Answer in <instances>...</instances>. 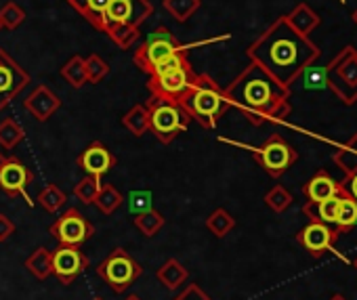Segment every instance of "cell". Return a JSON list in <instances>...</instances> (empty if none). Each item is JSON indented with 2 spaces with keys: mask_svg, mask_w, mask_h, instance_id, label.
I'll list each match as a JSON object with an SVG mask.
<instances>
[{
  "mask_svg": "<svg viewBox=\"0 0 357 300\" xmlns=\"http://www.w3.org/2000/svg\"><path fill=\"white\" fill-rule=\"evenodd\" d=\"M246 55L290 88L321 57V51L311 38L296 34L282 15L246 49Z\"/></svg>",
  "mask_w": 357,
  "mask_h": 300,
  "instance_id": "6da1fadb",
  "label": "cell"
},
{
  "mask_svg": "<svg viewBox=\"0 0 357 300\" xmlns=\"http://www.w3.org/2000/svg\"><path fill=\"white\" fill-rule=\"evenodd\" d=\"M223 93L229 105L238 107L255 126L267 122H286L292 111L290 88L280 84L271 74L252 61L231 84L223 88Z\"/></svg>",
  "mask_w": 357,
  "mask_h": 300,
  "instance_id": "7a4b0ae2",
  "label": "cell"
},
{
  "mask_svg": "<svg viewBox=\"0 0 357 300\" xmlns=\"http://www.w3.org/2000/svg\"><path fill=\"white\" fill-rule=\"evenodd\" d=\"M192 120H196L204 128H215L223 113L231 107L223 88L208 76V74H198L190 90L178 101Z\"/></svg>",
  "mask_w": 357,
  "mask_h": 300,
  "instance_id": "3957f363",
  "label": "cell"
},
{
  "mask_svg": "<svg viewBox=\"0 0 357 300\" xmlns=\"http://www.w3.org/2000/svg\"><path fill=\"white\" fill-rule=\"evenodd\" d=\"M147 113H149V132L160 143H172L183 130H188L192 118L190 113L178 105L176 101L153 97L145 103Z\"/></svg>",
  "mask_w": 357,
  "mask_h": 300,
  "instance_id": "277c9868",
  "label": "cell"
},
{
  "mask_svg": "<svg viewBox=\"0 0 357 300\" xmlns=\"http://www.w3.org/2000/svg\"><path fill=\"white\" fill-rule=\"evenodd\" d=\"M326 86L344 103H357V49L344 47L326 68Z\"/></svg>",
  "mask_w": 357,
  "mask_h": 300,
  "instance_id": "5b68a950",
  "label": "cell"
},
{
  "mask_svg": "<svg viewBox=\"0 0 357 300\" xmlns=\"http://www.w3.org/2000/svg\"><path fill=\"white\" fill-rule=\"evenodd\" d=\"M97 275L116 292L122 294L126 292L141 275H143V267L124 250V248H116L112 250L97 267Z\"/></svg>",
  "mask_w": 357,
  "mask_h": 300,
  "instance_id": "8992f818",
  "label": "cell"
},
{
  "mask_svg": "<svg viewBox=\"0 0 357 300\" xmlns=\"http://www.w3.org/2000/svg\"><path fill=\"white\" fill-rule=\"evenodd\" d=\"M181 51H190V47H183L181 42L176 40V36H174L168 28L160 26V28H155V30L147 36V40L135 51L132 61L137 63V68H141V72L149 74L160 61L172 57L174 53H181Z\"/></svg>",
  "mask_w": 357,
  "mask_h": 300,
  "instance_id": "52a82bcc",
  "label": "cell"
},
{
  "mask_svg": "<svg viewBox=\"0 0 357 300\" xmlns=\"http://www.w3.org/2000/svg\"><path fill=\"white\" fill-rule=\"evenodd\" d=\"M252 154H255V160L261 164V168L273 179L288 173L298 160L296 149L280 134H271L261 147L252 149Z\"/></svg>",
  "mask_w": 357,
  "mask_h": 300,
  "instance_id": "ba28073f",
  "label": "cell"
},
{
  "mask_svg": "<svg viewBox=\"0 0 357 300\" xmlns=\"http://www.w3.org/2000/svg\"><path fill=\"white\" fill-rule=\"evenodd\" d=\"M49 233L63 246H82L95 235V225L78 208H70L53 221Z\"/></svg>",
  "mask_w": 357,
  "mask_h": 300,
  "instance_id": "9c48e42d",
  "label": "cell"
},
{
  "mask_svg": "<svg viewBox=\"0 0 357 300\" xmlns=\"http://www.w3.org/2000/svg\"><path fill=\"white\" fill-rule=\"evenodd\" d=\"M196 72L192 68V63H185L181 68H176L168 74L162 76H149L147 80V90L153 97H162V99H170V101H181L183 95L190 90V86L196 80Z\"/></svg>",
  "mask_w": 357,
  "mask_h": 300,
  "instance_id": "30bf717a",
  "label": "cell"
},
{
  "mask_svg": "<svg viewBox=\"0 0 357 300\" xmlns=\"http://www.w3.org/2000/svg\"><path fill=\"white\" fill-rule=\"evenodd\" d=\"M28 84L30 74L7 51L0 49V109H5Z\"/></svg>",
  "mask_w": 357,
  "mask_h": 300,
  "instance_id": "8fae6325",
  "label": "cell"
},
{
  "mask_svg": "<svg viewBox=\"0 0 357 300\" xmlns=\"http://www.w3.org/2000/svg\"><path fill=\"white\" fill-rule=\"evenodd\" d=\"M51 265H53V275L70 285L74 283L89 267V258L84 252H80V246H63L59 244L51 252Z\"/></svg>",
  "mask_w": 357,
  "mask_h": 300,
  "instance_id": "7c38bea8",
  "label": "cell"
},
{
  "mask_svg": "<svg viewBox=\"0 0 357 300\" xmlns=\"http://www.w3.org/2000/svg\"><path fill=\"white\" fill-rule=\"evenodd\" d=\"M34 175L32 171L20 162L17 158H7V162L0 168V191L7 194L9 198H24L28 200L30 206H34V202L28 198V187L32 185Z\"/></svg>",
  "mask_w": 357,
  "mask_h": 300,
  "instance_id": "4fadbf2b",
  "label": "cell"
},
{
  "mask_svg": "<svg viewBox=\"0 0 357 300\" xmlns=\"http://www.w3.org/2000/svg\"><path fill=\"white\" fill-rule=\"evenodd\" d=\"M340 233L330 227V225H324V223H315V221H309V225L305 229H301V233L296 235V242L315 258H319L321 254L326 252H332L336 242H338Z\"/></svg>",
  "mask_w": 357,
  "mask_h": 300,
  "instance_id": "5bb4252c",
  "label": "cell"
},
{
  "mask_svg": "<svg viewBox=\"0 0 357 300\" xmlns=\"http://www.w3.org/2000/svg\"><path fill=\"white\" fill-rule=\"evenodd\" d=\"M153 15V5L149 0H109L105 19L114 24H132L141 26L147 17Z\"/></svg>",
  "mask_w": 357,
  "mask_h": 300,
  "instance_id": "9a60e30c",
  "label": "cell"
},
{
  "mask_svg": "<svg viewBox=\"0 0 357 300\" xmlns=\"http://www.w3.org/2000/svg\"><path fill=\"white\" fill-rule=\"evenodd\" d=\"M116 162H118L116 156L99 141H93L91 145H86L82 149V154L78 156V166L84 171V175L99 177V179L107 175L116 166Z\"/></svg>",
  "mask_w": 357,
  "mask_h": 300,
  "instance_id": "2e32d148",
  "label": "cell"
},
{
  "mask_svg": "<svg viewBox=\"0 0 357 300\" xmlns=\"http://www.w3.org/2000/svg\"><path fill=\"white\" fill-rule=\"evenodd\" d=\"M24 107H26L38 122H47L49 118H53V113L59 111L61 99H59L47 84H38V86L26 97Z\"/></svg>",
  "mask_w": 357,
  "mask_h": 300,
  "instance_id": "e0dca14e",
  "label": "cell"
},
{
  "mask_svg": "<svg viewBox=\"0 0 357 300\" xmlns=\"http://www.w3.org/2000/svg\"><path fill=\"white\" fill-rule=\"evenodd\" d=\"M303 194H305L307 202H319V200L338 196L340 194V181L330 177V173L319 171L307 181V185L303 187Z\"/></svg>",
  "mask_w": 357,
  "mask_h": 300,
  "instance_id": "ac0fdd59",
  "label": "cell"
},
{
  "mask_svg": "<svg viewBox=\"0 0 357 300\" xmlns=\"http://www.w3.org/2000/svg\"><path fill=\"white\" fill-rule=\"evenodd\" d=\"M284 17H286L288 26H290L296 34L307 36V38H309V34H313V30H317L319 24H321V17H319L309 5H305V3L296 5V7H294L288 15H284Z\"/></svg>",
  "mask_w": 357,
  "mask_h": 300,
  "instance_id": "d6986e66",
  "label": "cell"
},
{
  "mask_svg": "<svg viewBox=\"0 0 357 300\" xmlns=\"http://www.w3.org/2000/svg\"><path fill=\"white\" fill-rule=\"evenodd\" d=\"M338 202H340V194L319 200V202H307L303 206V212L309 221L315 223H324L336 229V212H338Z\"/></svg>",
  "mask_w": 357,
  "mask_h": 300,
  "instance_id": "ffe728a7",
  "label": "cell"
},
{
  "mask_svg": "<svg viewBox=\"0 0 357 300\" xmlns=\"http://www.w3.org/2000/svg\"><path fill=\"white\" fill-rule=\"evenodd\" d=\"M155 277H158V281H160L164 287L176 290L178 285H183V283L188 281L190 271H188L181 262H178L176 258H168V260L158 269Z\"/></svg>",
  "mask_w": 357,
  "mask_h": 300,
  "instance_id": "44dd1931",
  "label": "cell"
},
{
  "mask_svg": "<svg viewBox=\"0 0 357 300\" xmlns=\"http://www.w3.org/2000/svg\"><path fill=\"white\" fill-rule=\"evenodd\" d=\"M334 164L336 168L349 177L357 171V132L342 145L336 147V152H334Z\"/></svg>",
  "mask_w": 357,
  "mask_h": 300,
  "instance_id": "7402d4cb",
  "label": "cell"
},
{
  "mask_svg": "<svg viewBox=\"0 0 357 300\" xmlns=\"http://www.w3.org/2000/svg\"><path fill=\"white\" fill-rule=\"evenodd\" d=\"M355 227H357V202L340 191V202H338V212H336V231L342 235V233L353 231Z\"/></svg>",
  "mask_w": 357,
  "mask_h": 300,
  "instance_id": "603a6c76",
  "label": "cell"
},
{
  "mask_svg": "<svg viewBox=\"0 0 357 300\" xmlns=\"http://www.w3.org/2000/svg\"><path fill=\"white\" fill-rule=\"evenodd\" d=\"M103 34H107L120 49H130L141 36L137 26H132V24H114V22H107Z\"/></svg>",
  "mask_w": 357,
  "mask_h": 300,
  "instance_id": "cb8c5ba5",
  "label": "cell"
},
{
  "mask_svg": "<svg viewBox=\"0 0 357 300\" xmlns=\"http://www.w3.org/2000/svg\"><path fill=\"white\" fill-rule=\"evenodd\" d=\"M122 124L128 132H132L135 136H143L145 132H149V113H147V107L145 103H139V105H132L124 118H122Z\"/></svg>",
  "mask_w": 357,
  "mask_h": 300,
  "instance_id": "d4e9b609",
  "label": "cell"
},
{
  "mask_svg": "<svg viewBox=\"0 0 357 300\" xmlns=\"http://www.w3.org/2000/svg\"><path fill=\"white\" fill-rule=\"evenodd\" d=\"M26 269L36 277V279H47L53 273V265H51V250L45 246H38L28 258H26Z\"/></svg>",
  "mask_w": 357,
  "mask_h": 300,
  "instance_id": "484cf974",
  "label": "cell"
},
{
  "mask_svg": "<svg viewBox=\"0 0 357 300\" xmlns=\"http://www.w3.org/2000/svg\"><path fill=\"white\" fill-rule=\"evenodd\" d=\"M132 225L137 227V231H139L143 237H153V235L164 227V216H162L158 210L149 208V210H145V212L135 214Z\"/></svg>",
  "mask_w": 357,
  "mask_h": 300,
  "instance_id": "4316f807",
  "label": "cell"
},
{
  "mask_svg": "<svg viewBox=\"0 0 357 300\" xmlns=\"http://www.w3.org/2000/svg\"><path fill=\"white\" fill-rule=\"evenodd\" d=\"M61 78L74 86V88H82L89 80H86V65H84V59L80 55H74L70 57V61L61 68Z\"/></svg>",
  "mask_w": 357,
  "mask_h": 300,
  "instance_id": "83f0119b",
  "label": "cell"
},
{
  "mask_svg": "<svg viewBox=\"0 0 357 300\" xmlns=\"http://www.w3.org/2000/svg\"><path fill=\"white\" fill-rule=\"evenodd\" d=\"M122 202H124V196L114 185H101V191L95 200V206L101 214L109 216L122 206Z\"/></svg>",
  "mask_w": 357,
  "mask_h": 300,
  "instance_id": "f1b7e54d",
  "label": "cell"
},
{
  "mask_svg": "<svg viewBox=\"0 0 357 300\" xmlns=\"http://www.w3.org/2000/svg\"><path fill=\"white\" fill-rule=\"evenodd\" d=\"M66 200H68V198H66L63 189H61L59 185H55V183L43 187V191H40L38 198H36V202H38L47 212H51V214L59 212V210L66 206Z\"/></svg>",
  "mask_w": 357,
  "mask_h": 300,
  "instance_id": "f546056e",
  "label": "cell"
},
{
  "mask_svg": "<svg viewBox=\"0 0 357 300\" xmlns=\"http://www.w3.org/2000/svg\"><path fill=\"white\" fill-rule=\"evenodd\" d=\"M22 141H24V128L13 118H5L0 122V147L11 152Z\"/></svg>",
  "mask_w": 357,
  "mask_h": 300,
  "instance_id": "4dcf8cb0",
  "label": "cell"
},
{
  "mask_svg": "<svg viewBox=\"0 0 357 300\" xmlns=\"http://www.w3.org/2000/svg\"><path fill=\"white\" fill-rule=\"evenodd\" d=\"M234 227H236V219H234L225 208H217V210L206 219V229H208L215 237H225Z\"/></svg>",
  "mask_w": 357,
  "mask_h": 300,
  "instance_id": "1f68e13d",
  "label": "cell"
},
{
  "mask_svg": "<svg viewBox=\"0 0 357 300\" xmlns=\"http://www.w3.org/2000/svg\"><path fill=\"white\" fill-rule=\"evenodd\" d=\"M162 5L170 13V17L183 24L200 9V0H164Z\"/></svg>",
  "mask_w": 357,
  "mask_h": 300,
  "instance_id": "d6a6232c",
  "label": "cell"
},
{
  "mask_svg": "<svg viewBox=\"0 0 357 300\" xmlns=\"http://www.w3.org/2000/svg\"><path fill=\"white\" fill-rule=\"evenodd\" d=\"M101 179L99 177H91V175H86L76 187H74V196L82 202V204H86V206H91V204H95V200H97V196H99V191H101Z\"/></svg>",
  "mask_w": 357,
  "mask_h": 300,
  "instance_id": "836d02e7",
  "label": "cell"
},
{
  "mask_svg": "<svg viewBox=\"0 0 357 300\" xmlns=\"http://www.w3.org/2000/svg\"><path fill=\"white\" fill-rule=\"evenodd\" d=\"M265 204L273 210V212H286L290 206H292V194L286 189V187H282V185H275V187H271L267 194H265Z\"/></svg>",
  "mask_w": 357,
  "mask_h": 300,
  "instance_id": "e575fe53",
  "label": "cell"
},
{
  "mask_svg": "<svg viewBox=\"0 0 357 300\" xmlns=\"http://www.w3.org/2000/svg\"><path fill=\"white\" fill-rule=\"evenodd\" d=\"M24 22H26V11L17 3H13V0L5 3L3 9H0V24H3V28L17 30Z\"/></svg>",
  "mask_w": 357,
  "mask_h": 300,
  "instance_id": "d590c367",
  "label": "cell"
},
{
  "mask_svg": "<svg viewBox=\"0 0 357 300\" xmlns=\"http://www.w3.org/2000/svg\"><path fill=\"white\" fill-rule=\"evenodd\" d=\"M107 7H109V0H89V11H86L84 19L93 28H97L99 32H103L105 26H107V19H105Z\"/></svg>",
  "mask_w": 357,
  "mask_h": 300,
  "instance_id": "8d00e7d4",
  "label": "cell"
},
{
  "mask_svg": "<svg viewBox=\"0 0 357 300\" xmlns=\"http://www.w3.org/2000/svg\"><path fill=\"white\" fill-rule=\"evenodd\" d=\"M84 65H86V80L91 84H99L109 74V63L99 55H89L84 59Z\"/></svg>",
  "mask_w": 357,
  "mask_h": 300,
  "instance_id": "74e56055",
  "label": "cell"
},
{
  "mask_svg": "<svg viewBox=\"0 0 357 300\" xmlns=\"http://www.w3.org/2000/svg\"><path fill=\"white\" fill-rule=\"evenodd\" d=\"M151 202H153L151 191H132L130 194V212L132 214L145 212L151 208Z\"/></svg>",
  "mask_w": 357,
  "mask_h": 300,
  "instance_id": "f35d334b",
  "label": "cell"
},
{
  "mask_svg": "<svg viewBox=\"0 0 357 300\" xmlns=\"http://www.w3.org/2000/svg\"><path fill=\"white\" fill-rule=\"evenodd\" d=\"M172 300H213V298H211L200 285L192 283V285H188L178 296H174Z\"/></svg>",
  "mask_w": 357,
  "mask_h": 300,
  "instance_id": "ab89813d",
  "label": "cell"
},
{
  "mask_svg": "<svg viewBox=\"0 0 357 300\" xmlns=\"http://www.w3.org/2000/svg\"><path fill=\"white\" fill-rule=\"evenodd\" d=\"M340 191L347 194L349 198H353V200L357 202V171L340 181Z\"/></svg>",
  "mask_w": 357,
  "mask_h": 300,
  "instance_id": "60d3db41",
  "label": "cell"
},
{
  "mask_svg": "<svg viewBox=\"0 0 357 300\" xmlns=\"http://www.w3.org/2000/svg\"><path fill=\"white\" fill-rule=\"evenodd\" d=\"M13 233H15V223L7 214H0V244L7 242Z\"/></svg>",
  "mask_w": 357,
  "mask_h": 300,
  "instance_id": "b9f144b4",
  "label": "cell"
},
{
  "mask_svg": "<svg viewBox=\"0 0 357 300\" xmlns=\"http://www.w3.org/2000/svg\"><path fill=\"white\" fill-rule=\"evenodd\" d=\"M66 3H68L72 9H76L82 17H84L86 11H89V0H66Z\"/></svg>",
  "mask_w": 357,
  "mask_h": 300,
  "instance_id": "7bdbcfd3",
  "label": "cell"
},
{
  "mask_svg": "<svg viewBox=\"0 0 357 300\" xmlns=\"http://www.w3.org/2000/svg\"><path fill=\"white\" fill-rule=\"evenodd\" d=\"M7 162V156L3 154V152H0V168H3V164Z\"/></svg>",
  "mask_w": 357,
  "mask_h": 300,
  "instance_id": "ee69618b",
  "label": "cell"
},
{
  "mask_svg": "<svg viewBox=\"0 0 357 300\" xmlns=\"http://www.w3.org/2000/svg\"><path fill=\"white\" fill-rule=\"evenodd\" d=\"M330 300H347V298H344V296H340V294H334V296H332Z\"/></svg>",
  "mask_w": 357,
  "mask_h": 300,
  "instance_id": "f6af8a7d",
  "label": "cell"
},
{
  "mask_svg": "<svg viewBox=\"0 0 357 300\" xmlns=\"http://www.w3.org/2000/svg\"><path fill=\"white\" fill-rule=\"evenodd\" d=\"M351 17H353V22H355V26H357V9L353 11V15H351Z\"/></svg>",
  "mask_w": 357,
  "mask_h": 300,
  "instance_id": "bcb514c9",
  "label": "cell"
},
{
  "mask_svg": "<svg viewBox=\"0 0 357 300\" xmlns=\"http://www.w3.org/2000/svg\"><path fill=\"white\" fill-rule=\"evenodd\" d=\"M126 300H141V298H139V296H135V294H132V296H128V298H126Z\"/></svg>",
  "mask_w": 357,
  "mask_h": 300,
  "instance_id": "7dc6e473",
  "label": "cell"
},
{
  "mask_svg": "<svg viewBox=\"0 0 357 300\" xmlns=\"http://www.w3.org/2000/svg\"><path fill=\"white\" fill-rule=\"evenodd\" d=\"M93 300H105V298H101V296H97V298H93Z\"/></svg>",
  "mask_w": 357,
  "mask_h": 300,
  "instance_id": "c3c4849f",
  "label": "cell"
},
{
  "mask_svg": "<svg viewBox=\"0 0 357 300\" xmlns=\"http://www.w3.org/2000/svg\"><path fill=\"white\" fill-rule=\"evenodd\" d=\"M353 265H355V269H357V258H355V260H353Z\"/></svg>",
  "mask_w": 357,
  "mask_h": 300,
  "instance_id": "681fc988",
  "label": "cell"
},
{
  "mask_svg": "<svg viewBox=\"0 0 357 300\" xmlns=\"http://www.w3.org/2000/svg\"><path fill=\"white\" fill-rule=\"evenodd\" d=\"M0 30H3V24H0Z\"/></svg>",
  "mask_w": 357,
  "mask_h": 300,
  "instance_id": "f907efd6",
  "label": "cell"
}]
</instances>
